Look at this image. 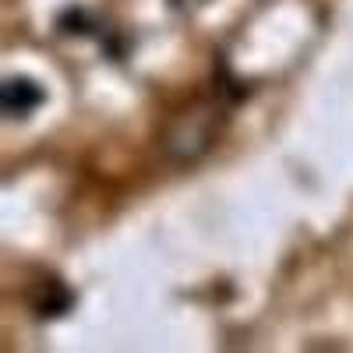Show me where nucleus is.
<instances>
[{"label":"nucleus","mask_w":353,"mask_h":353,"mask_svg":"<svg viewBox=\"0 0 353 353\" xmlns=\"http://www.w3.org/2000/svg\"><path fill=\"white\" fill-rule=\"evenodd\" d=\"M43 103H46V88L36 78L14 74L0 85V110H4L11 121H28L32 113H39Z\"/></svg>","instance_id":"1"},{"label":"nucleus","mask_w":353,"mask_h":353,"mask_svg":"<svg viewBox=\"0 0 353 353\" xmlns=\"http://www.w3.org/2000/svg\"><path fill=\"white\" fill-rule=\"evenodd\" d=\"M57 28H61L64 36H88V39H110V25H103L92 11L85 8H68L61 18H57Z\"/></svg>","instance_id":"3"},{"label":"nucleus","mask_w":353,"mask_h":353,"mask_svg":"<svg viewBox=\"0 0 353 353\" xmlns=\"http://www.w3.org/2000/svg\"><path fill=\"white\" fill-rule=\"evenodd\" d=\"M74 307V290L64 279H43L32 290V311L39 321H53V318H64Z\"/></svg>","instance_id":"2"}]
</instances>
